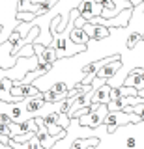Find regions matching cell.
Masks as SVG:
<instances>
[{
	"mask_svg": "<svg viewBox=\"0 0 144 149\" xmlns=\"http://www.w3.org/2000/svg\"><path fill=\"white\" fill-rule=\"evenodd\" d=\"M17 15H19V0H0V28H2L0 45L8 43L10 36L21 24Z\"/></svg>",
	"mask_w": 144,
	"mask_h": 149,
	"instance_id": "6da1fadb",
	"label": "cell"
},
{
	"mask_svg": "<svg viewBox=\"0 0 144 149\" xmlns=\"http://www.w3.org/2000/svg\"><path fill=\"white\" fill-rule=\"evenodd\" d=\"M140 118L137 114H125V112H109V116L105 118L103 121V129L107 132H114L118 130L120 127H127V125H133V123H140Z\"/></svg>",
	"mask_w": 144,
	"mask_h": 149,
	"instance_id": "7a4b0ae2",
	"label": "cell"
},
{
	"mask_svg": "<svg viewBox=\"0 0 144 149\" xmlns=\"http://www.w3.org/2000/svg\"><path fill=\"white\" fill-rule=\"evenodd\" d=\"M107 116H109V108H107V104H101L99 108L92 110L90 114L82 116V118H77V119L81 123V127H84V129H97L103 125Z\"/></svg>",
	"mask_w": 144,
	"mask_h": 149,
	"instance_id": "3957f363",
	"label": "cell"
},
{
	"mask_svg": "<svg viewBox=\"0 0 144 149\" xmlns=\"http://www.w3.org/2000/svg\"><path fill=\"white\" fill-rule=\"evenodd\" d=\"M79 13H81V17L84 19L86 22H90L92 19L96 17H101V11H103V4L99 2H90V0H82L81 4H79Z\"/></svg>",
	"mask_w": 144,
	"mask_h": 149,
	"instance_id": "277c9868",
	"label": "cell"
},
{
	"mask_svg": "<svg viewBox=\"0 0 144 149\" xmlns=\"http://www.w3.org/2000/svg\"><path fill=\"white\" fill-rule=\"evenodd\" d=\"M34 47V56L38 58V63H49V65H54L58 62V56H56V50L53 47H43L39 43H32Z\"/></svg>",
	"mask_w": 144,
	"mask_h": 149,
	"instance_id": "5b68a950",
	"label": "cell"
},
{
	"mask_svg": "<svg viewBox=\"0 0 144 149\" xmlns=\"http://www.w3.org/2000/svg\"><path fill=\"white\" fill-rule=\"evenodd\" d=\"M125 88H133L137 91L144 90V67H135L127 73V78L124 80Z\"/></svg>",
	"mask_w": 144,
	"mask_h": 149,
	"instance_id": "8992f818",
	"label": "cell"
},
{
	"mask_svg": "<svg viewBox=\"0 0 144 149\" xmlns=\"http://www.w3.org/2000/svg\"><path fill=\"white\" fill-rule=\"evenodd\" d=\"M122 60H120V56H114V60L112 62H109L107 65H103V67L97 71V74H96V78H103V80H110V78L114 77L116 73L122 69Z\"/></svg>",
	"mask_w": 144,
	"mask_h": 149,
	"instance_id": "52a82bcc",
	"label": "cell"
},
{
	"mask_svg": "<svg viewBox=\"0 0 144 149\" xmlns=\"http://www.w3.org/2000/svg\"><path fill=\"white\" fill-rule=\"evenodd\" d=\"M110 90H112V88H110L109 84H105V86H101V88H96L90 108L96 110V108H99L101 104H109V102H110Z\"/></svg>",
	"mask_w": 144,
	"mask_h": 149,
	"instance_id": "ba28073f",
	"label": "cell"
},
{
	"mask_svg": "<svg viewBox=\"0 0 144 149\" xmlns=\"http://www.w3.org/2000/svg\"><path fill=\"white\" fill-rule=\"evenodd\" d=\"M94 146H99V138H79L75 142L71 143V147L69 149H90Z\"/></svg>",
	"mask_w": 144,
	"mask_h": 149,
	"instance_id": "9c48e42d",
	"label": "cell"
},
{
	"mask_svg": "<svg viewBox=\"0 0 144 149\" xmlns=\"http://www.w3.org/2000/svg\"><path fill=\"white\" fill-rule=\"evenodd\" d=\"M10 146H11L13 149H43L38 138H32L30 142H26V143H15V142H10Z\"/></svg>",
	"mask_w": 144,
	"mask_h": 149,
	"instance_id": "30bf717a",
	"label": "cell"
},
{
	"mask_svg": "<svg viewBox=\"0 0 144 149\" xmlns=\"http://www.w3.org/2000/svg\"><path fill=\"white\" fill-rule=\"evenodd\" d=\"M138 41H142V32L140 30H135L131 34L127 36V41H125V47H127L129 50H133L135 47L138 45Z\"/></svg>",
	"mask_w": 144,
	"mask_h": 149,
	"instance_id": "8fae6325",
	"label": "cell"
},
{
	"mask_svg": "<svg viewBox=\"0 0 144 149\" xmlns=\"http://www.w3.org/2000/svg\"><path fill=\"white\" fill-rule=\"evenodd\" d=\"M11 123H13L11 118H10L8 114H4V112H2V114H0V125H2V127H10Z\"/></svg>",
	"mask_w": 144,
	"mask_h": 149,
	"instance_id": "7c38bea8",
	"label": "cell"
},
{
	"mask_svg": "<svg viewBox=\"0 0 144 149\" xmlns=\"http://www.w3.org/2000/svg\"><path fill=\"white\" fill-rule=\"evenodd\" d=\"M125 2H129L133 6V9H135V8H140L142 4H144V0H125Z\"/></svg>",
	"mask_w": 144,
	"mask_h": 149,
	"instance_id": "4fadbf2b",
	"label": "cell"
},
{
	"mask_svg": "<svg viewBox=\"0 0 144 149\" xmlns=\"http://www.w3.org/2000/svg\"><path fill=\"white\" fill-rule=\"evenodd\" d=\"M0 149H13V147L8 146V143H2V142H0Z\"/></svg>",
	"mask_w": 144,
	"mask_h": 149,
	"instance_id": "5bb4252c",
	"label": "cell"
},
{
	"mask_svg": "<svg viewBox=\"0 0 144 149\" xmlns=\"http://www.w3.org/2000/svg\"><path fill=\"white\" fill-rule=\"evenodd\" d=\"M32 4H41V2H47V0H30Z\"/></svg>",
	"mask_w": 144,
	"mask_h": 149,
	"instance_id": "9a60e30c",
	"label": "cell"
},
{
	"mask_svg": "<svg viewBox=\"0 0 144 149\" xmlns=\"http://www.w3.org/2000/svg\"><path fill=\"white\" fill-rule=\"evenodd\" d=\"M138 97H140V99H144V90H142V91H138Z\"/></svg>",
	"mask_w": 144,
	"mask_h": 149,
	"instance_id": "2e32d148",
	"label": "cell"
},
{
	"mask_svg": "<svg viewBox=\"0 0 144 149\" xmlns=\"http://www.w3.org/2000/svg\"><path fill=\"white\" fill-rule=\"evenodd\" d=\"M142 41H144V30H142Z\"/></svg>",
	"mask_w": 144,
	"mask_h": 149,
	"instance_id": "e0dca14e",
	"label": "cell"
}]
</instances>
